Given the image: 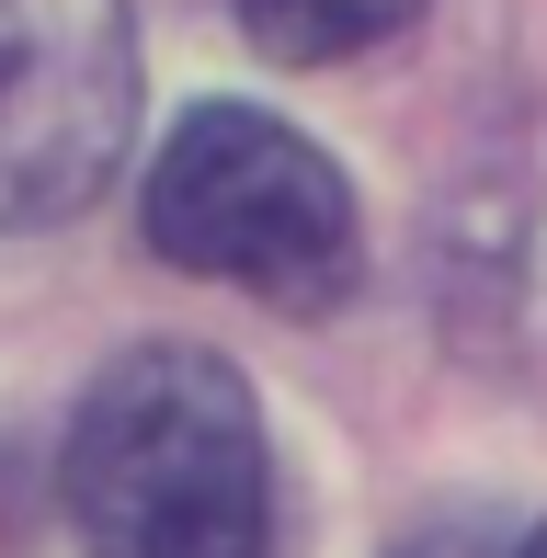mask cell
<instances>
[{
  "label": "cell",
  "mask_w": 547,
  "mask_h": 558,
  "mask_svg": "<svg viewBox=\"0 0 547 558\" xmlns=\"http://www.w3.org/2000/svg\"><path fill=\"white\" fill-rule=\"evenodd\" d=\"M69 524L92 558H263L274 456L252 388L194 342L114 353L69 422Z\"/></svg>",
  "instance_id": "1"
},
{
  "label": "cell",
  "mask_w": 547,
  "mask_h": 558,
  "mask_svg": "<svg viewBox=\"0 0 547 558\" xmlns=\"http://www.w3.org/2000/svg\"><path fill=\"white\" fill-rule=\"evenodd\" d=\"M148 251L274 308H331L354 286V194L296 125L206 104L148 160Z\"/></svg>",
  "instance_id": "2"
},
{
  "label": "cell",
  "mask_w": 547,
  "mask_h": 558,
  "mask_svg": "<svg viewBox=\"0 0 547 558\" xmlns=\"http://www.w3.org/2000/svg\"><path fill=\"white\" fill-rule=\"evenodd\" d=\"M137 137L126 0H0V228L81 217Z\"/></svg>",
  "instance_id": "3"
},
{
  "label": "cell",
  "mask_w": 547,
  "mask_h": 558,
  "mask_svg": "<svg viewBox=\"0 0 547 558\" xmlns=\"http://www.w3.org/2000/svg\"><path fill=\"white\" fill-rule=\"evenodd\" d=\"M422 0H240V35L285 69H331V58H365L388 46Z\"/></svg>",
  "instance_id": "4"
},
{
  "label": "cell",
  "mask_w": 547,
  "mask_h": 558,
  "mask_svg": "<svg viewBox=\"0 0 547 558\" xmlns=\"http://www.w3.org/2000/svg\"><path fill=\"white\" fill-rule=\"evenodd\" d=\"M513 558H547V524H536V536H525V547H513Z\"/></svg>",
  "instance_id": "5"
}]
</instances>
